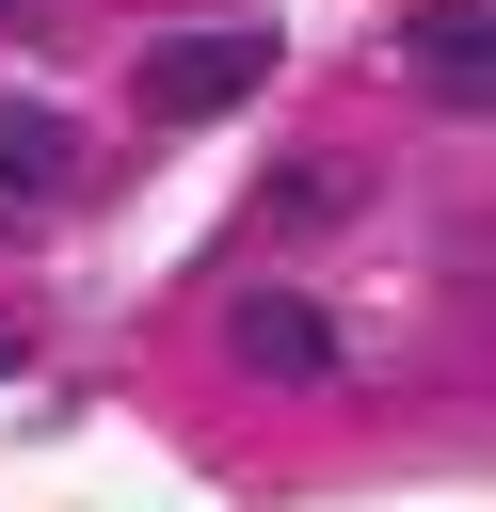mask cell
I'll list each match as a JSON object with an SVG mask.
<instances>
[{
	"label": "cell",
	"instance_id": "7a4b0ae2",
	"mask_svg": "<svg viewBox=\"0 0 496 512\" xmlns=\"http://www.w3.org/2000/svg\"><path fill=\"white\" fill-rule=\"evenodd\" d=\"M400 80H416L432 112H480V96H496V32H480V0H416V16H400Z\"/></svg>",
	"mask_w": 496,
	"mask_h": 512
},
{
	"label": "cell",
	"instance_id": "277c9868",
	"mask_svg": "<svg viewBox=\"0 0 496 512\" xmlns=\"http://www.w3.org/2000/svg\"><path fill=\"white\" fill-rule=\"evenodd\" d=\"M64 176H80V128L32 112V96H0V192H64Z\"/></svg>",
	"mask_w": 496,
	"mask_h": 512
},
{
	"label": "cell",
	"instance_id": "3957f363",
	"mask_svg": "<svg viewBox=\"0 0 496 512\" xmlns=\"http://www.w3.org/2000/svg\"><path fill=\"white\" fill-rule=\"evenodd\" d=\"M224 352H240L256 384H336V320H320L304 288H240V304H224Z\"/></svg>",
	"mask_w": 496,
	"mask_h": 512
},
{
	"label": "cell",
	"instance_id": "6da1fadb",
	"mask_svg": "<svg viewBox=\"0 0 496 512\" xmlns=\"http://www.w3.org/2000/svg\"><path fill=\"white\" fill-rule=\"evenodd\" d=\"M272 80V32L240 16V32H160L144 48V112H176V128H208V112H240Z\"/></svg>",
	"mask_w": 496,
	"mask_h": 512
}]
</instances>
